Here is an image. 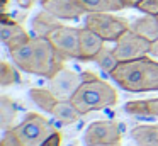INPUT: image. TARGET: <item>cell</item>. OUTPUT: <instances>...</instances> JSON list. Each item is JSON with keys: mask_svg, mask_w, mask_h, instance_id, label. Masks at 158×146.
Here are the masks:
<instances>
[{"mask_svg": "<svg viewBox=\"0 0 158 146\" xmlns=\"http://www.w3.org/2000/svg\"><path fill=\"white\" fill-rule=\"evenodd\" d=\"M9 54L19 70L46 78H53L61 68H65L66 60L56 51L48 37L41 36H34L22 46L9 49Z\"/></svg>", "mask_w": 158, "mask_h": 146, "instance_id": "1", "label": "cell"}, {"mask_svg": "<svg viewBox=\"0 0 158 146\" xmlns=\"http://www.w3.org/2000/svg\"><path fill=\"white\" fill-rule=\"evenodd\" d=\"M110 78L126 92H158V61L150 56L123 61L110 73Z\"/></svg>", "mask_w": 158, "mask_h": 146, "instance_id": "2", "label": "cell"}, {"mask_svg": "<svg viewBox=\"0 0 158 146\" xmlns=\"http://www.w3.org/2000/svg\"><path fill=\"white\" fill-rule=\"evenodd\" d=\"M117 100H119V97H117L116 88L107 81L100 80L99 77L90 78V80H82L80 87L70 98V102L75 105L77 111L82 115L90 114L94 111L114 107Z\"/></svg>", "mask_w": 158, "mask_h": 146, "instance_id": "3", "label": "cell"}, {"mask_svg": "<svg viewBox=\"0 0 158 146\" xmlns=\"http://www.w3.org/2000/svg\"><path fill=\"white\" fill-rule=\"evenodd\" d=\"M55 131V126L38 112H27L26 117L15 127H12V132L17 136L22 146H41L44 139Z\"/></svg>", "mask_w": 158, "mask_h": 146, "instance_id": "4", "label": "cell"}, {"mask_svg": "<svg viewBox=\"0 0 158 146\" xmlns=\"http://www.w3.org/2000/svg\"><path fill=\"white\" fill-rule=\"evenodd\" d=\"M85 27L94 31L106 43H116L131 27V22L112 12H89L85 15Z\"/></svg>", "mask_w": 158, "mask_h": 146, "instance_id": "5", "label": "cell"}, {"mask_svg": "<svg viewBox=\"0 0 158 146\" xmlns=\"http://www.w3.org/2000/svg\"><path fill=\"white\" fill-rule=\"evenodd\" d=\"M124 124L117 121H95L85 129V146H116L121 144Z\"/></svg>", "mask_w": 158, "mask_h": 146, "instance_id": "6", "label": "cell"}, {"mask_svg": "<svg viewBox=\"0 0 158 146\" xmlns=\"http://www.w3.org/2000/svg\"><path fill=\"white\" fill-rule=\"evenodd\" d=\"M150 48H151V41L144 39L143 36L136 34L134 31L127 29L119 39L116 41V46L112 48L116 53L117 60L123 61H131L136 58H143L150 54Z\"/></svg>", "mask_w": 158, "mask_h": 146, "instance_id": "7", "label": "cell"}, {"mask_svg": "<svg viewBox=\"0 0 158 146\" xmlns=\"http://www.w3.org/2000/svg\"><path fill=\"white\" fill-rule=\"evenodd\" d=\"M51 44L65 58L80 60V29L61 26L48 36Z\"/></svg>", "mask_w": 158, "mask_h": 146, "instance_id": "8", "label": "cell"}, {"mask_svg": "<svg viewBox=\"0 0 158 146\" xmlns=\"http://www.w3.org/2000/svg\"><path fill=\"white\" fill-rule=\"evenodd\" d=\"M80 83H82V75L68 68H61L55 77L49 78V90L60 100H70L77 92V88L80 87Z\"/></svg>", "mask_w": 158, "mask_h": 146, "instance_id": "9", "label": "cell"}, {"mask_svg": "<svg viewBox=\"0 0 158 146\" xmlns=\"http://www.w3.org/2000/svg\"><path fill=\"white\" fill-rule=\"evenodd\" d=\"M41 5L60 20L78 19L83 14H87V10L78 0H41Z\"/></svg>", "mask_w": 158, "mask_h": 146, "instance_id": "10", "label": "cell"}, {"mask_svg": "<svg viewBox=\"0 0 158 146\" xmlns=\"http://www.w3.org/2000/svg\"><path fill=\"white\" fill-rule=\"evenodd\" d=\"M106 41L97 36L94 31L82 27L80 29V61H94Z\"/></svg>", "mask_w": 158, "mask_h": 146, "instance_id": "11", "label": "cell"}, {"mask_svg": "<svg viewBox=\"0 0 158 146\" xmlns=\"http://www.w3.org/2000/svg\"><path fill=\"white\" fill-rule=\"evenodd\" d=\"M0 37H2V43L7 46V49H14V48H19L24 43H27L32 36H29L27 31L19 22L14 24L0 22Z\"/></svg>", "mask_w": 158, "mask_h": 146, "instance_id": "12", "label": "cell"}, {"mask_svg": "<svg viewBox=\"0 0 158 146\" xmlns=\"http://www.w3.org/2000/svg\"><path fill=\"white\" fill-rule=\"evenodd\" d=\"M61 26L63 24L60 22L58 17H55L46 9H43L41 12L36 14V15L32 17V22H31L32 32H34L36 36H41V37H48L53 31L58 29V27H61Z\"/></svg>", "mask_w": 158, "mask_h": 146, "instance_id": "13", "label": "cell"}, {"mask_svg": "<svg viewBox=\"0 0 158 146\" xmlns=\"http://www.w3.org/2000/svg\"><path fill=\"white\" fill-rule=\"evenodd\" d=\"M131 31H134L136 34L143 36L148 41H156L158 39V15H150L144 14L143 17L136 19L134 22H131Z\"/></svg>", "mask_w": 158, "mask_h": 146, "instance_id": "14", "label": "cell"}, {"mask_svg": "<svg viewBox=\"0 0 158 146\" xmlns=\"http://www.w3.org/2000/svg\"><path fill=\"white\" fill-rule=\"evenodd\" d=\"M124 111L134 117H158V97L144 100H129Z\"/></svg>", "mask_w": 158, "mask_h": 146, "instance_id": "15", "label": "cell"}, {"mask_svg": "<svg viewBox=\"0 0 158 146\" xmlns=\"http://www.w3.org/2000/svg\"><path fill=\"white\" fill-rule=\"evenodd\" d=\"M129 136L138 146H158V126L141 124L129 131Z\"/></svg>", "mask_w": 158, "mask_h": 146, "instance_id": "16", "label": "cell"}, {"mask_svg": "<svg viewBox=\"0 0 158 146\" xmlns=\"http://www.w3.org/2000/svg\"><path fill=\"white\" fill-rule=\"evenodd\" d=\"M17 105L9 95H2L0 97V126L4 131L15 127V121H17Z\"/></svg>", "mask_w": 158, "mask_h": 146, "instance_id": "17", "label": "cell"}, {"mask_svg": "<svg viewBox=\"0 0 158 146\" xmlns=\"http://www.w3.org/2000/svg\"><path fill=\"white\" fill-rule=\"evenodd\" d=\"M29 97L34 102V105H38L46 114H51L55 105L60 102V98H56V95L49 88H31L29 90Z\"/></svg>", "mask_w": 158, "mask_h": 146, "instance_id": "18", "label": "cell"}, {"mask_svg": "<svg viewBox=\"0 0 158 146\" xmlns=\"http://www.w3.org/2000/svg\"><path fill=\"white\" fill-rule=\"evenodd\" d=\"M89 12H117L127 9L124 0H78Z\"/></svg>", "mask_w": 158, "mask_h": 146, "instance_id": "19", "label": "cell"}, {"mask_svg": "<svg viewBox=\"0 0 158 146\" xmlns=\"http://www.w3.org/2000/svg\"><path fill=\"white\" fill-rule=\"evenodd\" d=\"M51 115L55 119H58V121L65 122V124H73V122H77L82 117V114L77 111V107L70 100H60L58 104L55 105Z\"/></svg>", "mask_w": 158, "mask_h": 146, "instance_id": "20", "label": "cell"}, {"mask_svg": "<svg viewBox=\"0 0 158 146\" xmlns=\"http://www.w3.org/2000/svg\"><path fill=\"white\" fill-rule=\"evenodd\" d=\"M94 61H95V63L99 65L106 73H109V75L112 73V71L117 68V65L121 63V61L117 60L114 49H109V48H106V46L99 51V54L95 56V60H94Z\"/></svg>", "mask_w": 158, "mask_h": 146, "instance_id": "21", "label": "cell"}, {"mask_svg": "<svg viewBox=\"0 0 158 146\" xmlns=\"http://www.w3.org/2000/svg\"><path fill=\"white\" fill-rule=\"evenodd\" d=\"M21 81L19 71L14 68V65H10L9 61H2L0 63V85L2 87H9Z\"/></svg>", "mask_w": 158, "mask_h": 146, "instance_id": "22", "label": "cell"}, {"mask_svg": "<svg viewBox=\"0 0 158 146\" xmlns=\"http://www.w3.org/2000/svg\"><path fill=\"white\" fill-rule=\"evenodd\" d=\"M143 14H150V15H158V0H141L136 7Z\"/></svg>", "mask_w": 158, "mask_h": 146, "instance_id": "23", "label": "cell"}, {"mask_svg": "<svg viewBox=\"0 0 158 146\" xmlns=\"http://www.w3.org/2000/svg\"><path fill=\"white\" fill-rule=\"evenodd\" d=\"M61 141H63L61 132L55 131V132H51V134L44 139V143H43L41 146H61Z\"/></svg>", "mask_w": 158, "mask_h": 146, "instance_id": "24", "label": "cell"}, {"mask_svg": "<svg viewBox=\"0 0 158 146\" xmlns=\"http://www.w3.org/2000/svg\"><path fill=\"white\" fill-rule=\"evenodd\" d=\"M32 3H34V0H17V5L21 7V9H26V10L31 9Z\"/></svg>", "mask_w": 158, "mask_h": 146, "instance_id": "25", "label": "cell"}, {"mask_svg": "<svg viewBox=\"0 0 158 146\" xmlns=\"http://www.w3.org/2000/svg\"><path fill=\"white\" fill-rule=\"evenodd\" d=\"M150 56L158 58V39L151 43V48H150Z\"/></svg>", "mask_w": 158, "mask_h": 146, "instance_id": "26", "label": "cell"}, {"mask_svg": "<svg viewBox=\"0 0 158 146\" xmlns=\"http://www.w3.org/2000/svg\"><path fill=\"white\" fill-rule=\"evenodd\" d=\"M126 2V7L129 9V7H138V3L141 2V0H124Z\"/></svg>", "mask_w": 158, "mask_h": 146, "instance_id": "27", "label": "cell"}, {"mask_svg": "<svg viewBox=\"0 0 158 146\" xmlns=\"http://www.w3.org/2000/svg\"><path fill=\"white\" fill-rule=\"evenodd\" d=\"M7 2L9 0H4V3H2V12H5V9H7Z\"/></svg>", "mask_w": 158, "mask_h": 146, "instance_id": "28", "label": "cell"}, {"mask_svg": "<svg viewBox=\"0 0 158 146\" xmlns=\"http://www.w3.org/2000/svg\"><path fill=\"white\" fill-rule=\"evenodd\" d=\"M72 146H78V143H73V144Z\"/></svg>", "mask_w": 158, "mask_h": 146, "instance_id": "29", "label": "cell"}, {"mask_svg": "<svg viewBox=\"0 0 158 146\" xmlns=\"http://www.w3.org/2000/svg\"><path fill=\"white\" fill-rule=\"evenodd\" d=\"M116 146H119V144H116Z\"/></svg>", "mask_w": 158, "mask_h": 146, "instance_id": "30", "label": "cell"}]
</instances>
